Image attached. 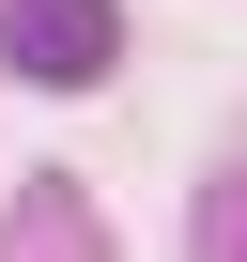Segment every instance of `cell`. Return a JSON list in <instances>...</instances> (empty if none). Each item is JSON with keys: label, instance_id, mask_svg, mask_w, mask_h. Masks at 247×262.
I'll return each instance as SVG.
<instances>
[{"label": "cell", "instance_id": "2", "mask_svg": "<svg viewBox=\"0 0 247 262\" xmlns=\"http://www.w3.org/2000/svg\"><path fill=\"white\" fill-rule=\"evenodd\" d=\"M16 231H31V247H93V201H77V185H31Z\"/></svg>", "mask_w": 247, "mask_h": 262}, {"label": "cell", "instance_id": "1", "mask_svg": "<svg viewBox=\"0 0 247 262\" xmlns=\"http://www.w3.org/2000/svg\"><path fill=\"white\" fill-rule=\"evenodd\" d=\"M0 62L47 93H93L123 62V0H0Z\"/></svg>", "mask_w": 247, "mask_h": 262}]
</instances>
